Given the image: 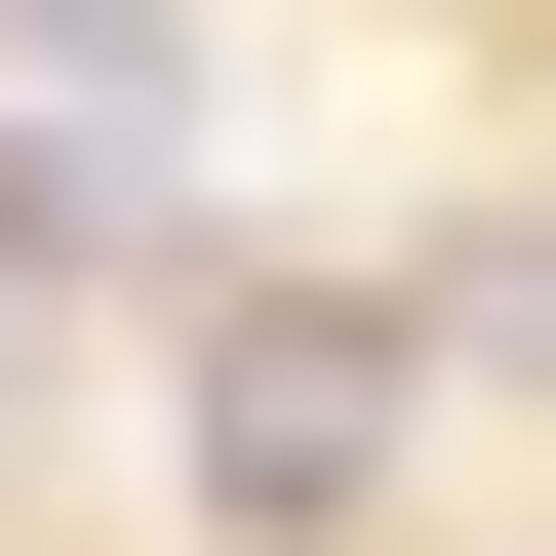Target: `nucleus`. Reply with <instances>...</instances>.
<instances>
[{
	"instance_id": "1",
	"label": "nucleus",
	"mask_w": 556,
	"mask_h": 556,
	"mask_svg": "<svg viewBox=\"0 0 556 556\" xmlns=\"http://www.w3.org/2000/svg\"><path fill=\"white\" fill-rule=\"evenodd\" d=\"M358 438H397V358L318 318V278H278L239 358H199V517H239V556H318V517H358Z\"/></svg>"
},
{
	"instance_id": "2",
	"label": "nucleus",
	"mask_w": 556,
	"mask_h": 556,
	"mask_svg": "<svg viewBox=\"0 0 556 556\" xmlns=\"http://www.w3.org/2000/svg\"><path fill=\"white\" fill-rule=\"evenodd\" d=\"M119 278V119H0V318H80Z\"/></svg>"
}]
</instances>
